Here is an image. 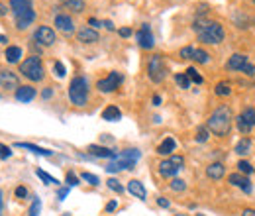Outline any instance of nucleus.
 <instances>
[{
	"instance_id": "1",
	"label": "nucleus",
	"mask_w": 255,
	"mask_h": 216,
	"mask_svg": "<svg viewBox=\"0 0 255 216\" xmlns=\"http://www.w3.org/2000/svg\"><path fill=\"white\" fill-rule=\"evenodd\" d=\"M232 108L228 106V104H222V106H218L212 114H210V118H208V130L214 134V136H218V138H226L228 134H230V130H232Z\"/></svg>"
},
{
	"instance_id": "2",
	"label": "nucleus",
	"mask_w": 255,
	"mask_h": 216,
	"mask_svg": "<svg viewBox=\"0 0 255 216\" xmlns=\"http://www.w3.org/2000/svg\"><path fill=\"white\" fill-rule=\"evenodd\" d=\"M192 30L198 33V39L204 41V43H220L224 39V28L218 22H210V20H204V18H198L194 24H192Z\"/></svg>"
},
{
	"instance_id": "3",
	"label": "nucleus",
	"mask_w": 255,
	"mask_h": 216,
	"mask_svg": "<svg viewBox=\"0 0 255 216\" xmlns=\"http://www.w3.org/2000/svg\"><path fill=\"white\" fill-rule=\"evenodd\" d=\"M139 150H124L122 154H118L114 157V161H110L104 169L108 171V173H118V171H122V169H133V165L137 163V159H139Z\"/></svg>"
},
{
	"instance_id": "4",
	"label": "nucleus",
	"mask_w": 255,
	"mask_h": 216,
	"mask_svg": "<svg viewBox=\"0 0 255 216\" xmlns=\"http://www.w3.org/2000/svg\"><path fill=\"white\" fill-rule=\"evenodd\" d=\"M69 98L75 106H85L89 100V83L85 77H75L69 85Z\"/></svg>"
},
{
	"instance_id": "5",
	"label": "nucleus",
	"mask_w": 255,
	"mask_h": 216,
	"mask_svg": "<svg viewBox=\"0 0 255 216\" xmlns=\"http://www.w3.org/2000/svg\"><path fill=\"white\" fill-rule=\"evenodd\" d=\"M20 73H22L26 79L35 81V83H37V81H41V79L45 77L41 59H39L37 55H32V57H28L26 61H22V65H20Z\"/></svg>"
},
{
	"instance_id": "6",
	"label": "nucleus",
	"mask_w": 255,
	"mask_h": 216,
	"mask_svg": "<svg viewBox=\"0 0 255 216\" xmlns=\"http://www.w3.org/2000/svg\"><path fill=\"white\" fill-rule=\"evenodd\" d=\"M183 165H185V159L181 155H171L159 163V175L161 177H175L183 169Z\"/></svg>"
},
{
	"instance_id": "7",
	"label": "nucleus",
	"mask_w": 255,
	"mask_h": 216,
	"mask_svg": "<svg viewBox=\"0 0 255 216\" xmlns=\"http://www.w3.org/2000/svg\"><path fill=\"white\" fill-rule=\"evenodd\" d=\"M147 71H149V79L153 83H161L167 75V67H165V61L161 55H153L149 59V65H147Z\"/></svg>"
},
{
	"instance_id": "8",
	"label": "nucleus",
	"mask_w": 255,
	"mask_h": 216,
	"mask_svg": "<svg viewBox=\"0 0 255 216\" xmlns=\"http://www.w3.org/2000/svg\"><path fill=\"white\" fill-rule=\"evenodd\" d=\"M122 79H124V77H122L120 73L112 71L108 77H104V79H100V81L96 83V89H98L100 93H112V91H116V89L120 87Z\"/></svg>"
},
{
	"instance_id": "9",
	"label": "nucleus",
	"mask_w": 255,
	"mask_h": 216,
	"mask_svg": "<svg viewBox=\"0 0 255 216\" xmlns=\"http://www.w3.org/2000/svg\"><path fill=\"white\" fill-rule=\"evenodd\" d=\"M0 87L6 89V91H12V89H20V81H18V75L8 71V69H0Z\"/></svg>"
},
{
	"instance_id": "10",
	"label": "nucleus",
	"mask_w": 255,
	"mask_h": 216,
	"mask_svg": "<svg viewBox=\"0 0 255 216\" xmlns=\"http://www.w3.org/2000/svg\"><path fill=\"white\" fill-rule=\"evenodd\" d=\"M33 39L41 45H53L55 43V31L47 28V26H39L33 33Z\"/></svg>"
},
{
	"instance_id": "11",
	"label": "nucleus",
	"mask_w": 255,
	"mask_h": 216,
	"mask_svg": "<svg viewBox=\"0 0 255 216\" xmlns=\"http://www.w3.org/2000/svg\"><path fill=\"white\" fill-rule=\"evenodd\" d=\"M135 39H137V43H139V47H143V49H151L153 47V33H151V30H149V26L147 24H143L139 30H137V33H135Z\"/></svg>"
},
{
	"instance_id": "12",
	"label": "nucleus",
	"mask_w": 255,
	"mask_h": 216,
	"mask_svg": "<svg viewBox=\"0 0 255 216\" xmlns=\"http://www.w3.org/2000/svg\"><path fill=\"white\" fill-rule=\"evenodd\" d=\"M14 18H16V28H18V30H26V28L33 22L35 12H33V8H30V10H26V12L14 16Z\"/></svg>"
},
{
	"instance_id": "13",
	"label": "nucleus",
	"mask_w": 255,
	"mask_h": 216,
	"mask_svg": "<svg viewBox=\"0 0 255 216\" xmlns=\"http://www.w3.org/2000/svg\"><path fill=\"white\" fill-rule=\"evenodd\" d=\"M248 57L246 55H242V53H236V55H232L228 63H226V69L228 71H242L246 65H248Z\"/></svg>"
},
{
	"instance_id": "14",
	"label": "nucleus",
	"mask_w": 255,
	"mask_h": 216,
	"mask_svg": "<svg viewBox=\"0 0 255 216\" xmlns=\"http://www.w3.org/2000/svg\"><path fill=\"white\" fill-rule=\"evenodd\" d=\"M224 173H226V167H224V163H220V161H214V163H210V165L206 167V177H208V179L218 181V179L224 177Z\"/></svg>"
},
{
	"instance_id": "15",
	"label": "nucleus",
	"mask_w": 255,
	"mask_h": 216,
	"mask_svg": "<svg viewBox=\"0 0 255 216\" xmlns=\"http://www.w3.org/2000/svg\"><path fill=\"white\" fill-rule=\"evenodd\" d=\"M55 26H57V30H61L63 33H73L75 31L73 20L69 16H65V14H57L55 16Z\"/></svg>"
},
{
	"instance_id": "16",
	"label": "nucleus",
	"mask_w": 255,
	"mask_h": 216,
	"mask_svg": "<svg viewBox=\"0 0 255 216\" xmlns=\"http://www.w3.org/2000/svg\"><path fill=\"white\" fill-rule=\"evenodd\" d=\"M230 183L236 187H240V189L246 191V193H252V181H250L246 175H242V173H234V175H230Z\"/></svg>"
},
{
	"instance_id": "17",
	"label": "nucleus",
	"mask_w": 255,
	"mask_h": 216,
	"mask_svg": "<svg viewBox=\"0 0 255 216\" xmlns=\"http://www.w3.org/2000/svg\"><path fill=\"white\" fill-rule=\"evenodd\" d=\"M128 191H129L135 199H141V201H145V197H147L145 187H143V183H139L137 179H131V181L128 183Z\"/></svg>"
},
{
	"instance_id": "18",
	"label": "nucleus",
	"mask_w": 255,
	"mask_h": 216,
	"mask_svg": "<svg viewBox=\"0 0 255 216\" xmlns=\"http://www.w3.org/2000/svg\"><path fill=\"white\" fill-rule=\"evenodd\" d=\"M33 96H35V89L30 85H24L16 91V100L18 102H30V100H33Z\"/></svg>"
},
{
	"instance_id": "19",
	"label": "nucleus",
	"mask_w": 255,
	"mask_h": 216,
	"mask_svg": "<svg viewBox=\"0 0 255 216\" xmlns=\"http://www.w3.org/2000/svg\"><path fill=\"white\" fill-rule=\"evenodd\" d=\"M77 37H79V41H83V43H95V41H98V33H96V30H93V28H83V30H79Z\"/></svg>"
},
{
	"instance_id": "20",
	"label": "nucleus",
	"mask_w": 255,
	"mask_h": 216,
	"mask_svg": "<svg viewBox=\"0 0 255 216\" xmlns=\"http://www.w3.org/2000/svg\"><path fill=\"white\" fill-rule=\"evenodd\" d=\"M120 118H122V112H120V108H118V106H114V104L106 106V108H104V112H102V120L116 122V120H120Z\"/></svg>"
},
{
	"instance_id": "21",
	"label": "nucleus",
	"mask_w": 255,
	"mask_h": 216,
	"mask_svg": "<svg viewBox=\"0 0 255 216\" xmlns=\"http://www.w3.org/2000/svg\"><path fill=\"white\" fill-rule=\"evenodd\" d=\"M10 8H12L14 16H18V14L30 10V8H32V2H30V0H10Z\"/></svg>"
},
{
	"instance_id": "22",
	"label": "nucleus",
	"mask_w": 255,
	"mask_h": 216,
	"mask_svg": "<svg viewBox=\"0 0 255 216\" xmlns=\"http://www.w3.org/2000/svg\"><path fill=\"white\" fill-rule=\"evenodd\" d=\"M89 154H93L95 157H110V159H114L116 154L112 152V150H108V148H102V146H89Z\"/></svg>"
},
{
	"instance_id": "23",
	"label": "nucleus",
	"mask_w": 255,
	"mask_h": 216,
	"mask_svg": "<svg viewBox=\"0 0 255 216\" xmlns=\"http://www.w3.org/2000/svg\"><path fill=\"white\" fill-rule=\"evenodd\" d=\"M175 140L173 138H165L163 142L159 144V148H157V154H161V155H171L173 152H175Z\"/></svg>"
},
{
	"instance_id": "24",
	"label": "nucleus",
	"mask_w": 255,
	"mask_h": 216,
	"mask_svg": "<svg viewBox=\"0 0 255 216\" xmlns=\"http://www.w3.org/2000/svg\"><path fill=\"white\" fill-rule=\"evenodd\" d=\"M16 148L30 150L32 154H37V155H51L53 154V152H49V150H45V148H39V146H33V144H26V142H18V144H16Z\"/></svg>"
},
{
	"instance_id": "25",
	"label": "nucleus",
	"mask_w": 255,
	"mask_h": 216,
	"mask_svg": "<svg viewBox=\"0 0 255 216\" xmlns=\"http://www.w3.org/2000/svg\"><path fill=\"white\" fill-rule=\"evenodd\" d=\"M20 57H22V47H18V45H10V47L6 49V61L8 63L20 61Z\"/></svg>"
},
{
	"instance_id": "26",
	"label": "nucleus",
	"mask_w": 255,
	"mask_h": 216,
	"mask_svg": "<svg viewBox=\"0 0 255 216\" xmlns=\"http://www.w3.org/2000/svg\"><path fill=\"white\" fill-rule=\"evenodd\" d=\"M250 150H252V140L246 136V138H242L238 144H236V154L240 155H248L250 154Z\"/></svg>"
},
{
	"instance_id": "27",
	"label": "nucleus",
	"mask_w": 255,
	"mask_h": 216,
	"mask_svg": "<svg viewBox=\"0 0 255 216\" xmlns=\"http://www.w3.org/2000/svg\"><path fill=\"white\" fill-rule=\"evenodd\" d=\"M61 4L67 6L73 12H83L85 10V0H61Z\"/></svg>"
},
{
	"instance_id": "28",
	"label": "nucleus",
	"mask_w": 255,
	"mask_h": 216,
	"mask_svg": "<svg viewBox=\"0 0 255 216\" xmlns=\"http://www.w3.org/2000/svg\"><path fill=\"white\" fill-rule=\"evenodd\" d=\"M175 81H177V85H179L181 89H189V87H191V79L187 77V73H177V75H175Z\"/></svg>"
},
{
	"instance_id": "29",
	"label": "nucleus",
	"mask_w": 255,
	"mask_h": 216,
	"mask_svg": "<svg viewBox=\"0 0 255 216\" xmlns=\"http://www.w3.org/2000/svg\"><path fill=\"white\" fill-rule=\"evenodd\" d=\"M230 93H232V87H230L228 81H222V83L216 85V94L218 96H230Z\"/></svg>"
},
{
	"instance_id": "30",
	"label": "nucleus",
	"mask_w": 255,
	"mask_h": 216,
	"mask_svg": "<svg viewBox=\"0 0 255 216\" xmlns=\"http://www.w3.org/2000/svg\"><path fill=\"white\" fill-rule=\"evenodd\" d=\"M210 138V130H208V126H200L198 130H196V142H206Z\"/></svg>"
},
{
	"instance_id": "31",
	"label": "nucleus",
	"mask_w": 255,
	"mask_h": 216,
	"mask_svg": "<svg viewBox=\"0 0 255 216\" xmlns=\"http://www.w3.org/2000/svg\"><path fill=\"white\" fill-rule=\"evenodd\" d=\"M35 173H37V177H39L43 183H47V185H57V183H59L55 177H51L49 173H45V171H41V169H37Z\"/></svg>"
},
{
	"instance_id": "32",
	"label": "nucleus",
	"mask_w": 255,
	"mask_h": 216,
	"mask_svg": "<svg viewBox=\"0 0 255 216\" xmlns=\"http://www.w3.org/2000/svg\"><path fill=\"white\" fill-rule=\"evenodd\" d=\"M242 118H244L246 122L254 128V126H255V110H254V108H246V110L242 112Z\"/></svg>"
},
{
	"instance_id": "33",
	"label": "nucleus",
	"mask_w": 255,
	"mask_h": 216,
	"mask_svg": "<svg viewBox=\"0 0 255 216\" xmlns=\"http://www.w3.org/2000/svg\"><path fill=\"white\" fill-rule=\"evenodd\" d=\"M187 77L191 79L192 83H196V85H200V83H202V77H200V73H198L194 67H189V69H187Z\"/></svg>"
},
{
	"instance_id": "34",
	"label": "nucleus",
	"mask_w": 255,
	"mask_h": 216,
	"mask_svg": "<svg viewBox=\"0 0 255 216\" xmlns=\"http://www.w3.org/2000/svg\"><path fill=\"white\" fill-rule=\"evenodd\" d=\"M208 53L204 51V49H194V55H192V59L194 61H198V63H208Z\"/></svg>"
},
{
	"instance_id": "35",
	"label": "nucleus",
	"mask_w": 255,
	"mask_h": 216,
	"mask_svg": "<svg viewBox=\"0 0 255 216\" xmlns=\"http://www.w3.org/2000/svg\"><path fill=\"white\" fill-rule=\"evenodd\" d=\"M236 122H238V128H240V132H242V134H246V136H248V134L252 132V126H250V124L242 118V114L236 118Z\"/></svg>"
},
{
	"instance_id": "36",
	"label": "nucleus",
	"mask_w": 255,
	"mask_h": 216,
	"mask_svg": "<svg viewBox=\"0 0 255 216\" xmlns=\"http://www.w3.org/2000/svg\"><path fill=\"white\" fill-rule=\"evenodd\" d=\"M106 185H108V189H112L114 193H124V187L120 185V181H118V179H114V177H112V179H108V181H106Z\"/></svg>"
},
{
	"instance_id": "37",
	"label": "nucleus",
	"mask_w": 255,
	"mask_h": 216,
	"mask_svg": "<svg viewBox=\"0 0 255 216\" xmlns=\"http://www.w3.org/2000/svg\"><path fill=\"white\" fill-rule=\"evenodd\" d=\"M39 213H41V201H39V199H33L32 207H30V211H28V215L39 216Z\"/></svg>"
},
{
	"instance_id": "38",
	"label": "nucleus",
	"mask_w": 255,
	"mask_h": 216,
	"mask_svg": "<svg viewBox=\"0 0 255 216\" xmlns=\"http://www.w3.org/2000/svg\"><path fill=\"white\" fill-rule=\"evenodd\" d=\"M238 169H240L242 173H246V175H252V173H254V167H252V163H248V161H244V159L238 163Z\"/></svg>"
},
{
	"instance_id": "39",
	"label": "nucleus",
	"mask_w": 255,
	"mask_h": 216,
	"mask_svg": "<svg viewBox=\"0 0 255 216\" xmlns=\"http://www.w3.org/2000/svg\"><path fill=\"white\" fill-rule=\"evenodd\" d=\"M83 179H85L89 185H93V187L100 185V179H98L96 175H93V173H83Z\"/></svg>"
},
{
	"instance_id": "40",
	"label": "nucleus",
	"mask_w": 255,
	"mask_h": 216,
	"mask_svg": "<svg viewBox=\"0 0 255 216\" xmlns=\"http://www.w3.org/2000/svg\"><path fill=\"white\" fill-rule=\"evenodd\" d=\"M171 189L177 191V193H179V191H185V189H187V183H185L183 179H173V181H171Z\"/></svg>"
},
{
	"instance_id": "41",
	"label": "nucleus",
	"mask_w": 255,
	"mask_h": 216,
	"mask_svg": "<svg viewBox=\"0 0 255 216\" xmlns=\"http://www.w3.org/2000/svg\"><path fill=\"white\" fill-rule=\"evenodd\" d=\"M179 55H181L183 59H192V55H194V47H191V45H187V47H183Z\"/></svg>"
},
{
	"instance_id": "42",
	"label": "nucleus",
	"mask_w": 255,
	"mask_h": 216,
	"mask_svg": "<svg viewBox=\"0 0 255 216\" xmlns=\"http://www.w3.org/2000/svg\"><path fill=\"white\" fill-rule=\"evenodd\" d=\"M10 155H12L10 148H8V146H4V144H0V159H8Z\"/></svg>"
},
{
	"instance_id": "43",
	"label": "nucleus",
	"mask_w": 255,
	"mask_h": 216,
	"mask_svg": "<svg viewBox=\"0 0 255 216\" xmlns=\"http://www.w3.org/2000/svg\"><path fill=\"white\" fill-rule=\"evenodd\" d=\"M67 185L69 187H75V185H79V179H77V175L75 173H67Z\"/></svg>"
},
{
	"instance_id": "44",
	"label": "nucleus",
	"mask_w": 255,
	"mask_h": 216,
	"mask_svg": "<svg viewBox=\"0 0 255 216\" xmlns=\"http://www.w3.org/2000/svg\"><path fill=\"white\" fill-rule=\"evenodd\" d=\"M55 75L57 77H65V65L61 61L55 63Z\"/></svg>"
},
{
	"instance_id": "45",
	"label": "nucleus",
	"mask_w": 255,
	"mask_h": 216,
	"mask_svg": "<svg viewBox=\"0 0 255 216\" xmlns=\"http://www.w3.org/2000/svg\"><path fill=\"white\" fill-rule=\"evenodd\" d=\"M26 195H28V189H26V187H18V189H16V197H18V199H24Z\"/></svg>"
},
{
	"instance_id": "46",
	"label": "nucleus",
	"mask_w": 255,
	"mask_h": 216,
	"mask_svg": "<svg viewBox=\"0 0 255 216\" xmlns=\"http://www.w3.org/2000/svg\"><path fill=\"white\" fill-rule=\"evenodd\" d=\"M242 71H244V73H248V75H254V73H255V67L252 65V63H248V65H246V67H244Z\"/></svg>"
},
{
	"instance_id": "47",
	"label": "nucleus",
	"mask_w": 255,
	"mask_h": 216,
	"mask_svg": "<svg viewBox=\"0 0 255 216\" xmlns=\"http://www.w3.org/2000/svg\"><path fill=\"white\" fill-rule=\"evenodd\" d=\"M116 207H118V203H116V201H110V203L106 205V211L112 213V211H116Z\"/></svg>"
},
{
	"instance_id": "48",
	"label": "nucleus",
	"mask_w": 255,
	"mask_h": 216,
	"mask_svg": "<svg viewBox=\"0 0 255 216\" xmlns=\"http://www.w3.org/2000/svg\"><path fill=\"white\" fill-rule=\"evenodd\" d=\"M157 205L163 207V209H167V207H169V201H167V199H163V197H159V199H157Z\"/></svg>"
},
{
	"instance_id": "49",
	"label": "nucleus",
	"mask_w": 255,
	"mask_h": 216,
	"mask_svg": "<svg viewBox=\"0 0 255 216\" xmlns=\"http://www.w3.org/2000/svg\"><path fill=\"white\" fill-rule=\"evenodd\" d=\"M67 195H69V187H67V189H61V191H59V201H63Z\"/></svg>"
},
{
	"instance_id": "50",
	"label": "nucleus",
	"mask_w": 255,
	"mask_h": 216,
	"mask_svg": "<svg viewBox=\"0 0 255 216\" xmlns=\"http://www.w3.org/2000/svg\"><path fill=\"white\" fill-rule=\"evenodd\" d=\"M51 94H53V91H51V89L47 87V89H45V91L41 93V96H43V98H51Z\"/></svg>"
},
{
	"instance_id": "51",
	"label": "nucleus",
	"mask_w": 255,
	"mask_h": 216,
	"mask_svg": "<svg viewBox=\"0 0 255 216\" xmlns=\"http://www.w3.org/2000/svg\"><path fill=\"white\" fill-rule=\"evenodd\" d=\"M120 35H122V37H128V35H131V30H129V28H122V30H120Z\"/></svg>"
},
{
	"instance_id": "52",
	"label": "nucleus",
	"mask_w": 255,
	"mask_h": 216,
	"mask_svg": "<svg viewBox=\"0 0 255 216\" xmlns=\"http://www.w3.org/2000/svg\"><path fill=\"white\" fill-rule=\"evenodd\" d=\"M6 12H8V10H6V4L0 2V16H6Z\"/></svg>"
},
{
	"instance_id": "53",
	"label": "nucleus",
	"mask_w": 255,
	"mask_h": 216,
	"mask_svg": "<svg viewBox=\"0 0 255 216\" xmlns=\"http://www.w3.org/2000/svg\"><path fill=\"white\" fill-rule=\"evenodd\" d=\"M153 104H155V106H159V104H161V96H159V94H155V96H153Z\"/></svg>"
},
{
	"instance_id": "54",
	"label": "nucleus",
	"mask_w": 255,
	"mask_h": 216,
	"mask_svg": "<svg viewBox=\"0 0 255 216\" xmlns=\"http://www.w3.org/2000/svg\"><path fill=\"white\" fill-rule=\"evenodd\" d=\"M89 24H91V26H95V28L100 26V24H98V20H95V18H91V20H89Z\"/></svg>"
},
{
	"instance_id": "55",
	"label": "nucleus",
	"mask_w": 255,
	"mask_h": 216,
	"mask_svg": "<svg viewBox=\"0 0 255 216\" xmlns=\"http://www.w3.org/2000/svg\"><path fill=\"white\" fill-rule=\"evenodd\" d=\"M104 26H106V28H108V30H114V26H112V22H108V20H106V22H104Z\"/></svg>"
},
{
	"instance_id": "56",
	"label": "nucleus",
	"mask_w": 255,
	"mask_h": 216,
	"mask_svg": "<svg viewBox=\"0 0 255 216\" xmlns=\"http://www.w3.org/2000/svg\"><path fill=\"white\" fill-rule=\"evenodd\" d=\"M244 216H255V211H246Z\"/></svg>"
},
{
	"instance_id": "57",
	"label": "nucleus",
	"mask_w": 255,
	"mask_h": 216,
	"mask_svg": "<svg viewBox=\"0 0 255 216\" xmlns=\"http://www.w3.org/2000/svg\"><path fill=\"white\" fill-rule=\"evenodd\" d=\"M8 39H6V35H0V43H6Z\"/></svg>"
},
{
	"instance_id": "58",
	"label": "nucleus",
	"mask_w": 255,
	"mask_h": 216,
	"mask_svg": "<svg viewBox=\"0 0 255 216\" xmlns=\"http://www.w3.org/2000/svg\"><path fill=\"white\" fill-rule=\"evenodd\" d=\"M0 213H2V193H0Z\"/></svg>"
},
{
	"instance_id": "59",
	"label": "nucleus",
	"mask_w": 255,
	"mask_h": 216,
	"mask_svg": "<svg viewBox=\"0 0 255 216\" xmlns=\"http://www.w3.org/2000/svg\"><path fill=\"white\" fill-rule=\"evenodd\" d=\"M196 216H204V215H196Z\"/></svg>"
},
{
	"instance_id": "60",
	"label": "nucleus",
	"mask_w": 255,
	"mask_h": 216,
	"mask_svg": "<svg viewBox=\"0 0 255 216\" xmlns=\"http://www.w3.org/2000/svg\"><path fill=\"white\" fill-rule=\"evenodd\" d=\"M254 24H255V18H254Z\"/></svg>"
},
{
	"instance_id": "61",
	"label": "nucleus",
	"mask_w": 255,
	"mask_h": 216,
	"mask_svg": "<svg viewBox=\"0 0 255 216\" xmlns=\"http://www.w3.org/2000/svg\"><path fill=\"white\" fill-rule=\"evenodd\" d=\"M254 2H255V0H254Z\"/></svg>"
}]
</instances>
